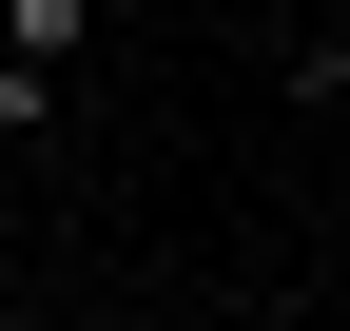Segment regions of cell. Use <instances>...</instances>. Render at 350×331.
<instances>
[{
	"instance_id": "cell-1",
	"label": "cell",
	"mask_w": 350,
	"mask_h": 331,
	"mask_svg": "<svg viewBox=\"0 0 350 331\" xmlns=\"http://www.w3.org/2000/svg\"><path fill=\"white\" fill-rule=\"evenodd\" d=\"M0 59H20V78H59V98H78V59H98V0H0Z\"/></svg>"
},
{
	"instance_id": "cell-2",
	"label": "cell",
	"mask_w": 350,
	"mask_h": 331,
	"mask_svg": "<svg viewBox=\"0 0 350 331\" xmlns=\"http://www.w3.org/2000/svg\"><path fill=\"white\" fill-rule=\"evenodd\" d=\"M292 98H312V117H350V39H292Z\"/></svg>"
}]
</instances>
